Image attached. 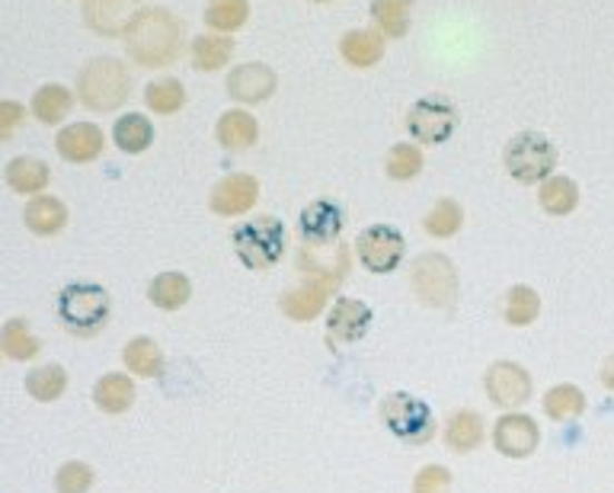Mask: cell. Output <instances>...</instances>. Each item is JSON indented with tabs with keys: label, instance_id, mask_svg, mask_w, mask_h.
<instances>
[{
	"label": "cell",
	"instance_id": "cell-17",
	"mask_svg": "<svg viewBox=\"0 0 614 493\" xmlns=\"http://www.w3.org/2000/svg\"><path fill=\"white\" fill-rule=\"evenodd\" d=\"M138 10H141V0H83V23L97 36L119 39L126 36Z\"/></svg>",
	"mask_w": 614,
	"mask_h": 493
},
{
	"label": "cell",
	"instance_id": "cell-15",
	"mask_svg": "<svg viewBox=\"0 0 614 493\" xmlns=\"http://www.w3.org/2000/svg\"><path fill=\"white\" fill-rule=\"evenodd\" d=\"M372 308L358 298H336L330 314H327V339L333 346L358 343L372 327Z\"/></svg>",
	"mask_w": 614,
	"mask_h": 493
},
{
	"label": "cell",
	"instance_id": "cell-20",
	"mask_svg": "<svg viewBox=\"0 0 614 493\" xmlns=\"http://www.w3.org/2000/svg\"><path fill=\"white\" fill-rule=\"evenodd\" d=\"M339 55L346 65L368 71L384 58V36L378 29H349L339 39Z\"/></svg>",
	"mask_w": 614,
	"mask_h": 493
},
{
	"label": "cell",
	"instance_id": "cell-14",
	"mask_svg": "<svg viewBox=\"0 0 614 493\" xmlns=\"http://www.w3.org/2000/svg\"><path fill=\"white\" fill-rule=\"evenodd\" d=\"M259 203V180L250 174H228L211 186L208 208L221 218H237L247 215Z\"/></svg>",
	"mask_w": 614,
	"mask_h": 493
},
{
	"label": "cell",
	"instance_id": "cell-31",
	"mask_svg": "<svg viewBox=\"0 0 614 493\" xmlns=\"http://www.w3.org/2000/svg\"><path fill=\"white\" fill-rule=\"evenodd\" d=\"M537 203H541V208L547 215L563 218V215H570L573 208L580 206V186H576V180L563 177V174H554V177H547V180L541 183Z\"/></svg>",
	"mask_w": 614,
	"mask_h": 493
},
{
	"label": "cell",
	"instance_id": "cell-9",
	"mask_svg": "<svg viewBox=\"0 0 614 493\" xmlns=\"http://www.w3.org/2000/svg\"><path fill=\"white\" fill-rule=\"evenodd\" d=\"M356 257L375 276L397 273L407 260V237L390 225H372L358 234Z\"/></svg>",
	"mask_w": 614,
	"mask_h": 493
},
{
	"label": "cell",
	"instance_id": "cell-28",
	"mask_svg": "<svg viewBox=\"0 0 614 493\" xmlns=\"http://www.w3.org/2000/svg\"><path fill=\"white\" fill-rule=\"evenodd\" d=\"M416 0H372V23L384 39H404L409 32Z\"/></svg>",
	"mask_w": 614,
	"mask_h": 493
},
{
	"label": "cell",
	"instance_id": "cell-44",
	"mask_svg": "<svg viewBox=\"0 0 614 493\" xmlns=\"http://www.w3.org/2000/svg\"><path fill=\"white\" fill-rule=\"evenodd\" d=\"M314 3H333V0H314Z\"/></svg>",
	"mask_w": 614,
	"mask_h": 493
},
{
	"label": "cell",
	"instance_id": "cell-40",
	"mask_svg": "<svg viewBox=\"0 0 614 493\" xmlns=\"http://www.w3.org/2000/svg\"><path fill=\"white\" fill-rule=\"evenodd\" d=\"M93 487V467L83 462H65L55 474V491L58 493H87Z\"/></svg>",
	"mask_w": 614,
	"mask_h": 493
},
{
	"label": "cell",
	"instance_id": "cell-19",
	"mask_svg": "<svg viewBox=\"0 0 614 493\" xmlns=\"http://www.w3.org/2000/svg\"><path fill=\"white\" fill-rule=\"evenodd\" d=\"M3 180H7V186H10L17 196H42V193L49 189L51 170L46 160L23 155V157H13V160L7 164Z\"/></svg>",
	"mask_w": 614,
	"mask_h": 493
},
{
	"label": "cell",
	"instance_id": "cell-29",
	"mask_svg": "<svg viewBox=\"0 0 614 493\" xmlns=\"http://www.w3.org/2000/svg\"><path fill=\"white\" fill-rule=\"evenodd\" d=\"M148 298H151L154 308H160V312H179L192 298V283L182 273H174V269L160 273V276H154L151 286H148Z\"/></svg>",
	"mask_w": 614,
	"mask_h": 493
},
{
	"label": "cell",
	"instance_id": "cell-5",
	"mask_svg": "<svg viewBox=\"0 0 614 493\" xmlns=\"http://www.w3.org/2000/svg\"><path fill=\"white\" fill-rule=\"evenodd\" d=\"M503 164H506V174L512 180L522 183V186H537L547 177H554L561 155H557V145L541 135V131H518L512 135L506 151H503Z\"/></svg>",
	"mask_w": 614,
	"mask_h": 493
},
{
	"label": "cell",
	"instance_id": "cell-27",
	"mask_svg": "<svg viewBox=\"0 0 614 493\" xmlns=\"http://www.w3.org/2000/svg\"><path fill=\"white\" fill-rule=\"evenodd\" d=\"M93 404L102 414H126L135 404V382L122 372H106L93 385Z\"/></svg>",
	"mask_w": 614,
	"mask_h": 493
},
{
	"label": "cell",
	"instance_id": "cell-7",
	"mask_svg": "<svg viewBox=\"0 0 614 493\" xmlns=\"http://www.w3.org/2000/svg\"><path fill=\"white\" fill-rule=\"evenodd\" d=\"M384 426L409 445H423L435 436L433 407L407 391H390L382 401Z\"/></svg>",
	"mask_w": 614,
	"mask_h": 493
},
{
	"label": "cell",
	"instance_id": "cell-43",
	"mask_svg": "<svg viewBox=\"0 0 614 493\" xmlns=\"http://www.w3.org/2000/svg\"><path fill=\"white\" fill-rule=\"evenodd\" d=\"M602 385L614 394V356H608V359L602 363Z\"/></svg>",
	"mask_w": 614,
	"mask_h": 493
},
{
	"label": "cell",
	"instance_id": "cell-42",
	"mask_svg": "<svg viewBox=\"0 0 614 493\" xmlns=\"http://www.w3.org/2000/svg\"><path fill=\"white\" fill-rule=\"evenodd\" d=\"M26 122V106L17 100H0V141H10Z\"/></svg>",
	"mask_w": 614,
	"mask_h": 493
},
{
	"label": "cell",
	"instance_id": "cell-30",
	"mask_svg": "<svg viewBox=\"0 0 614 493\" xmlns=\"http://www.w3.org/2000/svg\"><path fill=\"white\" fill-rule=\"evenodd\" d=\"M250 20V0H205V27L221 36H234Z\"/></svg>",
	"mask_w": 614,
	"mask_h": 493
},
{
	"label": "cell",
	"instance_id": "cell-16",
	"mask_svg": "<svg viewBox=\"0 0 614 493\" xmlns=\"http://www.w3.org/2000/svg\"><path fill=\"white\" fill-rule=\"evenodd\" d=\"M343 211L330 199H317V203H307L298 215V234L301 240L310 247H327L336 244L339 234H343Z\"/></svg>",
	"mask_w": 614,
	"mask_h": 493
},
{
	"label": "cell",
	"instance_id": "cell-41",
	"mask_svg": "<svg viewBox=\"0 0 614 493\" xmlns=\"http://www.w3.org/2000/svg\"><path fill=\"white\" fill-rule=\"evenodd\" d=\"M413 493H452V471L445 465H426L413 477Z\"/></svg>",
	"mask_w": 614,
	"mask_h": 493
},
{
	"label": "cell",
	"instance_id": "cell-6",
	"mask_svg": "<svg viewBox=\"0 0 614 493\" xmlns=\"http://www.w3.org/2000/svg\"><path fill=\"white\" fill-rule=\"evenodd\" d=\"M409 286L429 308H452L458 302V269L445 254H423L409 266Z\"/></svg>",
	"mask_w": 614,
	"mask_h": 493
},
{
	"label": "cell",
	"instance_id": "cell-3",
	"mask_svg": "<svg viewBox=\"0 0 614 493\" xmlns=\"http://www.w3.org/2000/svg\"><path fill=\"white\" fill-rule=\"evenodd\" d=\"M230 247L247 269L269 273L285 257V225L276 215H256V218L234 228Z\"/></svg>",
	"mask_w": 614,
	"mask_h": 493
},
{
	"label": "cell",
	"instance_id": "cell-8",
	"mask_svg": "<svg viewBox=\"0 0 614 493\" xmlns=\"http://www.w3.org/2000/svg\"><path fill=\"white\" fill-rule=\"evenodd\" d=\"M460 126L458 106L445 97H423L409 106L407 131L419 145H445Z\"/></svg>",
	"mask_w": 614,
	"mask_h": 493
},
{
	"label": "cell",
	"instance_id": "cell-24",
	"mask_svg": "<svg viewBox=\"0 0 614 493\" xmlns=\"http://www.w3.org/2000/svg\"><path fill=\"white\" fill-rule=\"evenodd\" d=\"M71 106H75V93L65 83H42L29 103V112L42 126H61L71 116Z\"/></svg>",
	"mask_w": 614,
	"mask_h": 493
},
{
	"label": "cell",
	"instance_id": "cell-33",
	"mask_svg": "<svg viewBox=\"0 0 614 493\" xmlns=\"http://www.w3.org/2000/svg\"><path fill=\"white\" fill-rule=\"evenodd\" d=\"M26 391H29L32 401L51 404V401H58V397L68 391V372L58 363L39 365V368H32V372L26 375Z\"/></svg>",
	"mask_w": 614,
	"mask_h": 493
},
{
	"label": "cell",
	"instance_id": "cell-21",
	"mask_svg": "<svg viewBox=\"0 0 614 493\" xmlns=\"http://www.w3.org/2000/svg\"><path fill=\"white\" fill-rule=\"evenodd\" d=\"M215 138L225 151H247L254 148L256 138H259V122L247 109H228L218 116V126H215Z\"/></svg>",
	"mask_w": 614,
	"mask_h": 493
},
{
	"label": "cell",
	"instance_id": "cell-34",
	"mask_svg": "<svg viewBox=\"0 0 614 493\" xmlns=\"http://www.w3.org/2000/svg\"><path fill=\"white\" fill-rule=\"evenodd\" d=\"M0 353L17 359V363L39 356V339L32 337V331H29L23 317H13L0 327Z\"/></svg>",
	"mask_w": 614,
	"mask_h": 493
},
{
	"label": "cell",
	"instance_id": "cell-1",
	"mask_svg": "<svg viewBox=\"0 0 614 493\" xmlns=\"http://www.w3.org/2000/svg\"><path fill=\"white\" fill-rule=\"evenodd\" d=\"M126 52L138 68H170L186 49V27L167 7H141L126 29Z\"/></svg>",
	"mask_w": 614,
	"mask_h": 493
},
{
	"label": "cell",
	"instance_id": "cell-18",
	"mask_svg": "<svg viewBox=\"0 0 614 493\" xmlns=\"http://www.w3.org/2000/svg\"><path fill=\"white\" fill-rule=\"evenodd\" d=\"M55 148L68 164H90L102 155L106 135L93 122H71L55 135Z\"/></svg>",
	"mask_w": 614,
	"mask_h": 493
},
{
	"label": "cell",
	"instance_id": "cell-38",
	"mask_svg": "<svg viewBox=\"0 0 614 493\" xmlns=\"http://www.w3.org/2000/svg\"><path fill=\"white\" fill-rule=\"evenodd\" d=\"M541 314V295L532 286H512L506 292V305H503V317L512 327H528L535 324Z\"/></svg>",
	"mask_w": 614,
	"mask_h": 493
},
{
	"label": "cell",
	"instance_id": "cell-10",
	"mask_svg": "<svg viewBox=\"0 0 614 493\" xmlns=\"http://www.w3.org/2000/svg\"><path fill=\"white\" fill-rule=\"evenodd\" d=\"M339 283H343V269H317L305 286L291 288L281 298V314L291 321H314L317 314H324Z\"/></svg>",
	"mask_w": 614,
	"mask_h": 493
},
{
	"label": "cell",
	"instance_id": "cell-25",
	"mask_svg": "<svg viewBox=\"0 0 614 493\" xmlns=\"http://www.w3.org/2000/svg\"><path fill=\"white\" fill-rule=\"evenodd\" d=\"M484 416L477 414V411H455V414L448 416V423H445V442H448L452 452H460V455L477 452L484 445Z\"/></svg>",
	"mask_w": 614,
	"mask_h": 493
},
{
	"label": "cell",
	"instance_id": "cell-35",
	"mask_svg": "<svg viewBox=\"0 0 614 493\" xmlns=\"http://www.w3.org/2000/svg\"><path fill=\"white\" fill-rule=\"evenodd\" d=\"M145 106L154 116H174L186 106V87L177 78H157L145 87Z\"/></svg>",
	"mask_w": 614,
	"mask_h": 493
},
{
	"label": "cell",
	"instance_id": "cell-23",
	"mask_svg": "<svg viewBox=\"0 0 614 493\" xmlns=\"http://www.w3.org/2000/svg\"><path fill=\"white\" fill-rule=\"evenodd\" d=\"M189 58H192V68L202 71V75H215L221 68H228L230 58H234V39L221 36V32H202L189 42Z\"/></svg>",
	"mask_w": 614,
	"mask_h": 493
},
{
	"label": "cell",
	"instance_id": "cell-39",
	"mask_svg": "<svg viewBox=\"0 0 614 493\" xmlns=\"http://www.w3.org/2000/svg\"><path fill=\"white\" fill-rule=\"evenodd\" d=\"M423 148L419 145H409V141H400V145H394L387 157H384V170H387V177L390 180H416L419 174H423Z\"/></svg>",
	"mask_w": 614,
	"mask_h": 493
},
{
	"label": "cell",
	"instance_id": "cell-32",
	"mask_svg": "<svg viewBox=\"0 0 614 493\" xmlns=\"http://www.w3.org/2000/svg\"><path fill=\"white\" fill-rule=\"evenodd\" d=\"M122 363L138 378H157L164 372V349L151 337H135L122 349Z\"/></svg>",
	"mask_w": 614,
	"mask_h": 493
},
{
	"label": "cell",
	"instance_id": "cell-36",
	"mask_svg": "<svg viewBox=\"0 0 614 493\" xmlns=\"http://www.w3.org/2000/svg\"><path fill=\"white\" fill-rule=\"evenodd\" d=\"M544 414L557 423H570L576 416H583L586 411V394L576 388V385H554V388L544 394Z\"/></svg>",
	"mask_w": 614,
	"mask_h": 493
},
{
	"label": "cell",
	"instance_id": "cell-37",
	"mask_svg": "<svg viewBox=\"0 0 614 493\" xmlns=\"http://www.w3.org/2000/svg\"><path fill=\"white\" fill-rule=\"evenodd\" d=\"M464 225V208L455 199H438L426 215H423V231L435 237V240H445V237H455Z\"/></svg>",
	"mask_w": 614,
	"mask_h": 493
},
{
	"label": "cell",
	"instance_id": "cell-22",
	"mask_svg": "<svg viewBox=\"0 0 614 493\" xmlns=\"http://www.w3.org/2000/svg\"><path fill=\"white\" fill-rule=\"evenodd\" d=\"M23 221L26 228L39 237H51V234L65 231L68 225V206L58 199V196H32L23 208Z\"/></svg>",
	"mask_w": 614,
	"mask_h": 493
},
{
	"label": "cell",
	"instance_id": "cell-13",
	"mask_svg": "<svg viewBox=\"0 0 614 493\" xmlns=\"http://www.w3.org/2000/svg\"><path fill=\"white\" fill-rule=\"evenodd\" d=\"M225 87H228L230 100H237L240 106H256L266 103V100L276 93L279 78H276V71H273L269 65H263V61H247V65L230 68Z\"/></svg>",
	"mask_w": 614,
	"mask_h": 493
},
{
	"label": "cell",
	"instance_id": "cell-12",
	"mask_svg": "<svg viewBox=\"0 0 614 493\" xmlns=\"http://www.w3.org/2000/svg\"><path fill=\"white\" fill-rule=\"evenodd\" d=\"M541 445V430L537 420L528 414H503L493 423V448L503 459H528Z\"/></svg>",
	"mask_w": 614,
	"mask_h": 493
},
{
	"label": "cell",
	"instance_id": "cell-4",
	"mask_svg": "<svg viewBox=\"0 0 614 493\" xmlns=\"http://www.w3.org/2000/svg\"><path fill=\"white\" fill-rule=\"evenodd\" d=\"M109 292L97 283H71L58 292V321L75 337H97L109 324Z\"/></svg>",
	"mask_w": 614,
	"mask_h": 493
},
{
	"label": "cell",
	"instance_id": "cell-2",
	"mask_svg": "<svg viewBox=\"0 0 614 493\" xmlns=\"http://www.w3.org/2000/svg\"><path fill=\"white\" fill-rule=\"evenodd\" d=\"M131 97V75L119 58H90L77 75V100L93 112H112Z\"/></svg>",
	"mask_w": 614,
	"mask_h": 493
},
{
	"label": "cell",
	"instance_id": "cell-26",
	"mask_svg": "<svg viewBox=\"0 0 614 493\" xmlns=\"http://www.w3.org/2000/svg\"><path fill=\"white\" fill-rule=\"evenodd\" d=\"M112 141L122 155H145L154 145V122L141 112H126L112 126Z\"/></svg>",
	"mask_w": 614,
	"mask_h": 493
},
{
	"label": "cell",
	"instance_id": "cell-11",
	"mask_svg": "<svg viewBox=\"0 0 614 493\" xmlns=\"http://www.w3.org/2000/svg\"><path fill=\"white\" fill-rule=\"evenodd\" d=\"M484 388L489 394V401L496 407H506V411H515V407L528 404L532 394H535L532 375L518 363H509V359H499V363H493L486 368Z\"/></svg>",
	"mask_w": 614,
	"mask_h": 493
}]
</instances>
